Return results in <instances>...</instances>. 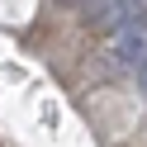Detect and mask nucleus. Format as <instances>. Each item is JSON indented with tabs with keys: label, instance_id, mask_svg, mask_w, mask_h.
<instances>
[{
	"label": "nucleus",
	"instance_id": "1",
	"mask_svg": "<svg viewBox=\"0 0 147 147\" xmlns=\"http://www.w3.org/2000/svg\"><path fill=\"white\" fill-rule=\"evenodd\" d=\"M90 14H95L100 24L123 29V24H142V19H147V0H95Z\"/></svg>",
	"mask_w": 147,
	"mask_h": 147
},
{
	"label": "nucleus",
	"instance_id": "2",
	"mask_svg": "<svg viewBox=\"0 0 147 147\" xmlns=\"http://www.w3.org/2000/svg\"><path fill=\"white\" fill-rule=\"evenodd\" d=\"M114 57H119V67H133L138 71V62L147 57V29H142V24L114 29Z\"/></svg>",
	"mask_w": 147,
	"mask_h": 147
},
{
	"label": "nucleus",
	"instance_id": "3",
	"mask_svg": "<svg viewBox=\"0 0 147 147\" xmlns=\"http://www.w3.org/2000/svg\"><path fill=\"white\" fill-rule=\"evenodd\" d=\"M138 81H142V90H147V57L138 62Z\"/></svg>",
	"mask_w": 147,
	"mask_h": 147
},
{
	"label": "nucleus",
	"instance_id": "4",
	"mask_svg": "<svg viewBox=\"0 0 147 147\" xmlns=\"http://www.w3.org/2000/svg\"><path fill=\"white\" fill-rule=\"evenodd\" d=\"M67 5H86V10H90V5H95V0H67Z\"/></svg>",
	"mask_w": 147,
	"mask_h": 147
}]
</instances>
